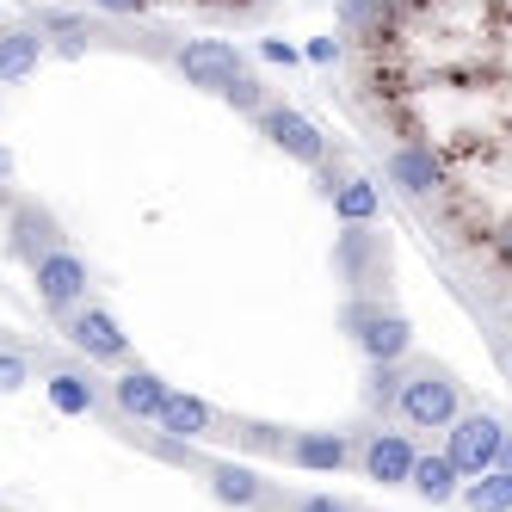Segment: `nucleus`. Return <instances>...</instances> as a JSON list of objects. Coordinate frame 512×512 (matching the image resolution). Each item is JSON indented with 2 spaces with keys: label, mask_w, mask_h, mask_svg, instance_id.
I'll return each mask as SVG.
<instances>
[{
  "label": "nucleus",
  "mask_w": 512,
  "mask_h": 512,
  "mask_svg": "<svg viewBox=\"0 0 512 512\" xmlns=\"http://www.w3.org/2000/svg\"><path fill=\"white\" fill-rule=\"evenodd\" d=\"M395 414H401V426H414V432H445V426L463 414V395H457L451 371H432V364H420V371L401 377Z\"/></svg>",
  "instance_id": "obj_1"
},
{
  "label": "nucleus",
  "mask_w": 512,
  "mask_h": 512,
  "mask_svg": "<svg viewBox=\"0 0 512 512\" xmlns=\"http://www.w3.org/2000/svg\"><path fill=\"white\" fill-rule=\"evenodd\" d=\"M500 438H506V420L475 408V414H457L445 426V457L457 463V475H482L500 463Z\"/></svg>",
  "instance_id": "obj_2"
},
{
  "label": "nucleus",
  "mask_w": 512,
  "mask_h": 512,
  "mask_svg": "<svg viewBox=\"0 0 512 512\" xmlns=\"http://www.w3.org/2000/svg\"><path fill=\"white\" fill-rule=\"evenodd\" d=\"M31 290H38V303L56 309V315L81 309L87 303V260L68 253V247H50L44 260H31Z\"/></svg>",
  "instance_id": "obj_3"
},
{
  "label": "nucleus",
  "mask_w": 512,
  "mask_h": 512,
  "mask_svg": "<svg viewBox=\"0 0 512 512\" xmlns=\"http://www.w3.org/2000/svg\"><path fill=\"white\" fill-rule=\"evenodd\" d=\"M346 327H352L358 352L371 358V364H383V358H408V346H414V327H408V315L377 309V303H352V309H346Z\"/></svg>",
  "instance_id": "obj_4"
},
{
  "label": "nucleus",
  "mask_w": 512,
  "mask_h": 512,
  "mask_svg": "<svg viewBox=\"0 0 512 512\" xmlns=\"http://www.w3.org/2000/svg\"><path fill=\"white\" fill-rule=\"evenodd\" d=\"M173 62H179V75H186V87H204V93H216V99H223V93L247 75L241 50H235V44H223V38H192Z\"/></svg>",
  "instance_id": "obj_5"
},
{
  "label": "nucleus",
  "mask_w": 512,
  "mask_h": 512,
  "mask_svg": "<svg viewBox=\"0 0 512 512\" xmlns=\"http://www.w3.org/2000/svg\"><path fill=\"white\" fill-rule=\"evenodd\" d=\"M260 130H266V142L272 149H284L290 161H303V167H327V136L297 112V105H260Z\"/></svg>",
  "instance_id": "obj_6"
},
{
  "label": "nucleus",
  "mask_w": 512,
  "mask_h": 512,
  "mask_svg": "<svg viewBox=\"0 0 512 512\" xmlns=\"http://www.w3.org/2000/svg\"><path fill=\"white\" fill-rule=\"evenodd\" d=\"M62 334H68V346H75V352H87L93 364H124V358H130L124 327H118L112 315H105V309H93V303L68 309V315H62Z\"/></svg>",
  "instance_id": "obj_7"
},
{
  "label": "nucleus",
  "mask_w": 512,
  "mask_h": 512,
  "mask_svg": "<svg viewBox=\"0 0 512 512\" xmlns=\"http://www.w3.org/2000/svg\"><path fill=\"white\" fill-rule=\"evenodd\" d=\"M414 457H420V451H414L408 432H371V438H364V451H358L364 475H371V482H383V488H408Z\"/></svg>",
  "instance_id": "obj_8"
},
{
  "label": "nucleus",
  "mask_w": 512,
  "mask_h": 512,
  "mask_svg": "<svg viewBox=\"0 0 512 512\" xmlns=\"http://www.w3.org/2000/svg\"><path fill=\"white\" fill-rule=\"evenodd\" d=\"M389 260V247H383V235L371 229V223H346L340 235H334V266L346 272V284H371V272Z\"/></svg>",
  "instance_id": "obj_9"
},
{
  "label": "nucleus",
  "mask_w": 512,
  "mask_h": 512,
  "mask_svg": "<svg viewBox=\"0 0 512 512\" xmlns=\"http://www.w3.org/2000/svg\"><path fill=\"white\" fill-rule=\"evenodd\" d=\"M167 389H173V383H161L155 371H142V364H130V371L112 383V401H118V414H124V420H161V408H167Z\"/></svg>",
  "instance_id": "obj_10"
},
{
  "label": "nucleus",
  "mask_w": 512,
  "mask_h": 512,
  "mask_svg": "<svg viewBox=\"0 0 512 512\" xmlns=\"http://www.w3.org/2000/svg\"><path fill=\"white\" fill-rule=\"evenodd\" d=\"M389 179L408 198H432L438 186H445V167H438V155L426 149V142H401V149L389 155Z\"/></svg>",
  "instance_id": "obj_11"
},
{
  "label": "nucleus",
  "mask_w": 512,
  "mask_h": 512,
  "mask_svg": "<svg viewBox=\"0 0 512 512\" xmlns=\"http://www.w3.org/2000/svg\"><path fill=\"white\" fill-rule=\"evenodd\" d=\"M7 229H13V235H7V253H13V260H25V266H31V260H44L50 247H62L56 216H50V210H38V204H19Z\"/></svg>",
  "instance_id": "obj_12"
},
{
  "label": "nucleus",
  "mask_w": 512,
  "mask_h": 512,
  "mask_svg": "<svg viewBox=\"0 0 512 512\" xmlns=\"http://www.w3.org/2000/svg\"><path fill=\"white\" fill-rule=\"evenodd\" d=\"M50 38L38 25H13V31H0V87H13L25 75H38V62H44Z\"/></svg>",
  "instance_id": "obj_13"
},
{
  "label": "nucleus",
  "mask_w": 512,
  "mask_h": 512,
  "mask_svg": "<svg viewBox=\"0 0 512 512\" xmlns=\"http://www.w3.org/2000/svg\"><path fill=\"white\" fill-rule=\"evenodd\" d=\"M284 457L297 463V469H315V475H334L352 463V445H346V432H297L284 445Z\"/></svg>",
  "instance_id": "obj_14"
},
{
  "label": "nucleus",
  "mask_w": 512,
  "mask_h": 512,
  "mask_svg": "<svg viewBox=\"0 0 512 512\" xmlns=\"http://www.w3.org/2000/svg\"><path fill=\"white\" fill-rule=\"evenodd\" d=\"M167 438H179V445H198V438H210V426H216V414H210V401H198V395H179V389H167V408H161V420H155Z\"/></svg>",
  "instance_id": "obj_15"
},
{
  "label": "nucleus",
  "mask_w": 512,
  "mask_h": 512,
  "mask_svg": "<svg viewBox=\"0 0 512 512\" xmlns=\"http://www.w3.org/2000/svg\"><path fill=\"white\" fill-rule=\"evenodd\" d=\"M408 488L426 500V506H445V500H457V488H463V475H457V463L438 451V457H414V469H408Z\"/></svg>",
  "instance_id": "obj_16"
},
{
  "label": "nucleus",
  "mask_w": 512,
  "mask_h": 512,
  "mask_svg": "<svg viewBox=\"0 0 512 512\" xmlns=\"http://www.w3.org/2000/svg\"><path fill=\"white\" fill-rule=\"evenodd\" d=\"M457 500L469 512H512V469H482V475H469V482L457 488Z\"/></svg>",
  "instance_id": "obj_17"
},
{
  "label": "nucleus",
  "mask_w": 512,
  "mask_h": 512,
  "mask_svg": "<svg viewBox=\"0 0 512 512\" xmlns=\"http://www.w3.org/2000/svg\"><path fill=\"white\" fill-rule=\"evenodd\" d=\"M210 494L229 500V506H260L266 500V482L247 463H210Z\"/></svg>",
  "instance_id": "obj_18"
},
{
  "label": "nucleus",
  "mask_w": 512,
  "mask_h": 512,
  "mask_svg": "<svg viewBox=\"0 0 512 512\" xmlns=\"http://www.w3.org/2000/svg\"><path fill=\"white\" fill-rule=\"evenodd\" d=\"M334 216H340V223H377V216H383V192L371 186V179H340V186H334Z\"/></svg>",
  "instance_id": "obj_19"
},
{
  "label": "nucleus",
  "mask_w": 512,
  "mask_h": 512,
  "mask_svg": "<svg viewBox=\"0 0 512 512\" xmlns=\"http://www.w3.org/2000/svg\"><path fill=\"white\" fill-rule=\"evenodd\" d=\"M50 408L68 414V420H81V414L99 408V389H93L81 371H56V377H50Z\"/></svg>",
  "instance_id": "obj_20"
},
{
  "label": "nucleus",
  "mask_w": 512,
  "mask_h": 512,
  "mask_svg": "<svg viewBox=\"0 0 512 512\" xmlns=\"http://www.w3.org/2000/svg\"><path fill=\"white\" fill-rule=\"evenodd\" d=\"M401 377H408V371H401V358H383V364H371V377H364V408H395V389H401Z\"/></svg>",
  "instance_id": "obj_21"
},
{
  "label": "nucleus",
  "mask_w": 512,
  "mask_h": 512,
  "mask_svg": "<svg viewBox=\"0 0 512 512\" xmlns=\"http://www.w3.org/2000/svg\"><path fill=\"white\" fill-rule=\"evenodd\" d=\"M340 19H346V25H364L371 38H383V25H389V0H340Z\"/></svg>",
  "instance_id": "obj_22"
},
{
  "label": "nucleus",
  "mask_w": 512,
  "mask_h": 512,
  "mask_svg": "<svg viewBox=\"0 0 512 512\" xmlns=\"http://www.w3.org/2000/svg\"><path fill=\"white\" fill-rule=\"evenodd\" d=\"M31 383V358L25 352H0V395H13Z\"/></svg>",
  "instance_id": "obj_23"
},
{
  "label": "nucleus",
  "mask_w": 512,
  "mask_h": 512,
  "mask_svg": "<svg viewBox=\"0 0 512 512\" xmlns=\"http://www.w3.org/2000/svg\"><path fill=\"white\" fill-rule=\"evenodd\" d=\"M223 99L235 105V112H260V105H266V99H260V81H253V75H241V81H235Z\"/></svg>",
  "instance_id": "obj_24"
},
{
  "label": "nucleus",
  "mask_w": 512,
  "mask_h": 512,
  "mask_svg": "<svg viewBox=\"0 0 512 512\" xmlns=\"http://www.w3.org/2000/svg\"><path fill=\"white\" fill-rule=\"evenodd\" d=\"M290 512H352V506H346V500H334V494H303Z\"/></svg>",
  "instance_id": "obj_25"
},
{
  "label": "nucleus",
  "mask_w": 512,
  "mask_h": 512,
  "mask_svg": "<svg viewBox=\"0 0 512 512\" xmlns=\"http://www.w3.org/2000/svg\"><path fill=\"white\" fill-rule=\"evenodd\" d=\"M303 56H309V62H334V56H340V38H309Z\"/></svg>",
  "instance_id": "obj_26"
},
{
  "label": "nucleus",
  "mask_w": 512,
  "mask_h": 512,
  "mask_svg": "<svg viewBox=\"0 0 512 512\" xmlns=\"http://www.w3.org/2000/svg\"><path fill=\"white\" fill-rule=\"evenodd\" d=\"M260 56H266V62H297L303 50H290L284 38H266V44H260Z\"/></svg>",
  "instance_id": "obj_27"
},
{
  "label": "nucleus",
  "mask_w": 512,
  "mask_h": 512,
  "mask_svg": "<svg viewBox=\"0 0 512 512\" xmlns=\"http://www.w3.org/2000/svg\"><path fill=\"white\" fill-rule=\"evenodd\" d=\"M93 7H105V13H149V0H93Z\"/></svg>",
  "instance_id": "obj_28"
},
{
  "label": "nucleus",
  "mask_w": 512,
  "mask_h": 512,
  "mask_svg": "<svg viewBox=\"0 0 512 512\" xmlns=\"http://www.w3.org/2000/svg\"><path fill=\"white\" fill-rule=\"evenodd\" d=\"M500 469H512V426H506V438H500Z\"/></svg>",
  "instance_id": "obj_29"
},
{
  "label": "nucleus",
  "mask_w": 512,
  "mask_h": 512,
  "mask_svg": "<svg viewBox=\"0 0 512 512\" xmlns=\"http://www.w3.org/2000/svg\"><path fill=\"white\" fill-rule=\"evenodd\" d=\"M7 179H13V155H7V149H0V186H7Z\"/></svg>",
  "instance_id": "obj_30"
},
{
  "label": "nucleus",
  "mask_w": 512,
  "mask_h": 512,
  "mask_svg": "<svg viewBox=\"0 0 512 512\" xmlns=\"http://www.w3.org/2000/svg\"><path fill=\"white\" fill-rule=\"evenodd\" d=\"M506 315H512V290H506Z\"/></svg>",
  "instance_id": "obj_31"
}]
</instances>
